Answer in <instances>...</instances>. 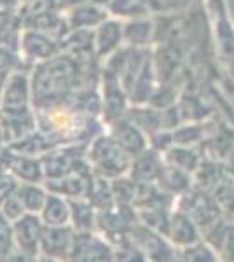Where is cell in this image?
I'll return each mask as SVG.
<instances>
[{
    "mask_svg": "<svg viewBox=\"0 0 234 262\" xmlns=\"http://www.w3.org/2000/svg\"><path fill=\"white\" fill-rule=\"evenodd\" d=\"M175 206L182 212H185L198 224L199 229L203 231V236L208 229H211L217 222L225 217L214 194L205 191V189L196 187V185L190 191L177 198Z\"/></svg>",
    "mask_w": 234,
    "mask_h": 262,
    "instance_id": "obj_1",
    "label": "cell"
},
{
    "mask_svg": "<svg viewBox=\"0 0 234 262\" xmlns=\"http://www.w3.org/2000/svg\"><path fill=\"white\" fill-rule=\"evenodd\" d=\"M98 173L101 177H121L131 168V156L122 149L116 138H100L91 152Z\"/></svg>",
    "mask_w": 234,
    "mask_h": 262,
    "instance_id": "obj_2",
    "label": "cell"
},
{
    "mask_svg": "<svg viewBox=\"0 0 234 262\" xmlns=\"http://www.w3.org/2000/svg\"><path fill=\"white\" fill-rule=\"evenodd\" d=\"M69 262H114V245L95 232H75Z\"/></svg>",
    "mask_w": 234,
    "mask_h": 262,
    "instance_id": "obj_3",
    "label": "cell"
},
{
    "mask_svg": "<svg viewBox=\"0 0 234 262\" xmlns=\"http://www.w3.org/2000/svg\"><path fill=\"white\" fill-rule=\"evenodd\" d=\"M74 236L75 229L72 226H46L44 224L40 238V252L49 259L69 262Z\"/></svg>",
    "mask_w": 234,
    "mask_h": 262,
    "instance_id": "obj_4",
    "label": "cell"
},
{
    "mask_svg": "<svg viewBox=\"0 0 234 262\" xmlns=\"http://www.w3.org/2000/svg\"><path fill=\"white\" fill-rule=\"evenodd\" d=\"M166 238L169 239V243H172L177 250H182V248H187V247H190V245L201 242L203 231L199 229V226L189 217V215L175 206L172 213V221H169Z\"/></svg>",
    "mask_w": 234,
    "mask_h": 262,
    "instance_id": "obj_5",
    "label": "cell"
},
{
    "mask_svg": "<svg viewBox=\"0 0 234 262\" xmlns=\"http://www.w3.org/2000/svg\"><path fill=\"white\" fill-rule=\"evenodd\" d=\"M44 222L42 219L37 217L35 213H25L23 217L12 222V231H14V242L25 248L27 252L39 255L40 252V238Z\"/></svg>",
    "mask_w": 234,
    "mask_h": 262,
    "instance_id": "obj_6",
    "label": "cell"
},
{
    "mask_svg": "<svg viewBox=\"0 0 234 262\" xmlns=\"http://www.w3.org/2000/svg\"><path fill=\"white\" fill-rule=\"evenodd\" d=\"M164 166V158L157 150H143L135 158L131 163V179L137 184H148V182H157Z\"/></svg>",
    "mask_w": 234,
    "mask_h": 262,
    "instance_id": "obj_7",
    "label": "cell"
},
{
    "mask_svg": "<svg viewBox=\"0 0 234 262\" xmlns=\"http://www.w3.org/2000/svg\"><path fill=\"white\" fill-rule=\"evenodd\" d=\"M157 184H159L166 192H169L172 196L178 198L194 187V175L185 170H180V168H175V166H172V164L164 163L163 171H161Z\"/></svg>",
    "mask_w": 234,
    "mask_h": 262,
    "instance_id": "obj_8",
    "label": "cell"
},
{
    "mask_svg": "<svg viewBox=\"0 0 234 262\" xmlns=\"http://www.w3.org/2000/svg\"><path fill=\"white\" fill-rule=\"evenodd\" d=\"M163 158L166 164H172V166L180 168V170H185L194 175V171L199 168V164H201L205 156L201 154V150L196 149V147L173 145L172 149L164 152Z\"/></svg>",
    "mask_w": 234,
    "mask_h": 262,
    "instance_id": "obj_9",
    "label": "cell"
},
{
    "mask_svg": "<svg viewBox=\"0 0 234 262\" xmlns=\"http://www.w3.org/2000/svg\"><path fill=\"white\" fill-rule=\"evenodd\" d=\"M40 215L46 226H70V203H67L58 194H51L46 200Z\"/></svg>",
    "mask_w": 234,
    "mask_h": 262,
    "instance_id": "obj_10",
    "label": "cell"
},
{
    "mask_svg": "<svg viewBox=\"0 0 234 262\" xmlns=\"http://www.w3.org/2000/svg\"><path fill=\"white\" fill-rule=\"evenodd\" d=\"M116 128V140L121 143V147L124 149L131 158H137L138 154H142L143 150H147V143L143 140L142 129L137 124H131V122H121Z\"/></svg>",
    "mask_w": 234,
    "mask_h": 262,
    "instance_id": "obj_11",
    "label": "cell"
},
{
    "mask_svg": "<svg viewBox=\"0 0 234 262\" xmlns=\"http://www.w3.org/2000/svg\"><path fill=\"white\" fill-rule=\"evenodd\" d=\"M70 213L75 232H91L96 227V208L89 201H70Z\"/></svg>",
    "mask_w": 234,
    "mask_h": 262,
    "instance_id": "obj_12",
    "label": "cell"
},
{
    "mask_svg": "<svg viewBox=\"0 0 234 262\" xmlns=\"http://www.w3.org/2000/svg\"><path fill=\"white\" fill-rule=\"evenodd\" d=\"M178 253H180L182 262H222L217 250L205 238L190 247L178 250Z\"/></svg>",
    "mask_w": 234,
    "mask_h": 262,
    "instance_id": "obj_13",
    "label": "cell"
},
{
    "mask_svg": "<svg viewBox=\"0 0 234 262\" xmlns=\"http://www.w3.org/2000/svg\"><path fill=\"white\" fill-rule=\"evenodd\" d=\"M18 196L28 213L42 212V208H44V205H46V200H48L46 192L42 191V189L35 187V185H21L18 189Z\"/></svg>",
    "mask_w": 234,
    "mask_h": 262,
    "instance_id": "obj_14",
    "label": "cell"
},
{
    "mask_svg": "<svg viewBox=\"0 0 234 262\" xmlns=\"http://www.w3.org/2000/svg\"><path fill=\"white\" fill-rule=\"evenodd\" d=\"M14 245V231H12V224L6 215L0 210V262L4 260V257L7 255V252L11 250V247Z\"/></svg>",
    "mask_w": 234,
    "mask_h": 262,
    "instance_id": "obj_15",
    "label": "cell"
},
{
    "mask_svg": "<svg viewBox=\"0 0 234 262\" xmlns=\"http://www.w3.org/2000/svg\"><path fill=\"white\" fill-rule=\"evenodd\" d=\"M0 210H2V213L6 215V217L9 219L11 222H16L18 219H21L25 213H27V208H25L23 203H21L18 192L12 194L9 200L4 203L2 206H0Z\"/></svg>",
    "mask_w": 234,
    "mask_h": 262,
    "instance_id": "obj_16",
    "label": "cell"
},
{
    "mask_svg": "<svg viewBox=\"0 0 234 262\" xmlns=\"http://www.w3.org/2000/svg\"><path fill=\"white\" fill-rule=\"evenodd\" d=\"M2 262H39V260H37V255L27 252L14 242V245L11 247V250L7 252V255L4 257Z\"/></svg>",
    "mask_w": 234,
    "mask_h": 262,
    "instance_id": "obj_17",
    "label": "cell"
},
{
    "mask_svg": "<svg viewBox=\"0 0 234 262\" xmlns=\"http://www.w3.org/2000/svg\"><path fill=\"white\" fill-rule=\"evenodd\" d=\"M19 189V185L16 184L14 179H11V177L7 175H0V206L4 205L12 194H16Z\"/></svg>",
    "mask_w": 234,
    "mask_h": 262,
    "instance_id": "obj_18",
    "label": "cell"
}]
</instances>
